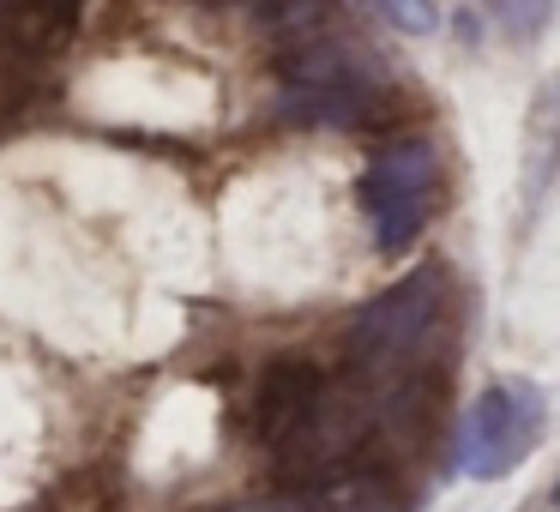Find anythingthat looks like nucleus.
Instances as JSON below:
<instances>
[{
	"mask_svg": "<svg viewBox=\"0 0 560 512\" xmlns=\"http://www.w3.org/2000/svg\"><path fill=\"white\" fill-rule=\"evenodd\" d=\"M278 55V115L314 127H374L404 109V91L392 67L350 31V19L326 13L302 37L271 43Z\"/></svg>",
	"mask_w": 560,
	"mask_h": 512,
	"instance_id": "3",
	"label": "nucleus"
},
{
	"mask_svg": "<svg viewBox=\"0 0 560 512\" xmlns=\"http://www.w3.org/2000/svg\"><path fill=\"white\" fill-rule=\"evenodd\" d=\"M254 434L266 446L271 470L290 488H307V482L368 470L362 458L386 434V416L343 368H326L319 356L290 350L259 368Z\"/></svg>",
	"mask_w": 560,
	"mask_h": 512,
	"instance_id": "2",
	"label": "nucleus"
},
{
	"mask_svg": "<svg viewBox=\"0 0 560 512\" xmlns=\"http://www.w3.org/2000/svg\"><path fill=\"white\" fill-rule=\"evenodd\" d=\"M440 211V151L434 139L404 133L392 146L374 151L362 175V218L374 230L380 254H404L416 235L428 230V218Z\"/></svg>",
	"mask_w": 560,
	"mask_h": 512,
	"instance_id": "4",
	"label": "nucleus"
},
{
	"mask_svg": "<svg viewBox=\"0 0 560 512\" xmlns=\"http://www.w3.org/2000/svg\"><path fill=\"white\" fill-rule=\"evenodd\" d=\"M555 507H560V488H555Z\"/></svg>",
	"mask_w": 560,
	"mask_h": 512,
	"instance_id": "9",
	"label": "nucleus"
},
{
	"mask_svg": "<svg viewBox=\"0 0 560 512\" xmlns=\"http://www.w3.org/2000/svg\"><path fill=\"white\" fill-rule=\"evenodd\" d=\"M398 31H434V0H374Z\"/></svg>",
	"mask_w": 560,
	"mask_h": 512,
	"instance_id": "8",
	"label": "nucleus"
},
{
	"mask_svg": "<svg viewBox=\"0 0 560 512\" xmlns=\"http://www.w3.org/2000/svg\"><path fill=\"white\" fill-rule=\"evenodd\" d=\"M452 271L416 266L386 295L355 307L343 326V374L380 404L386 434H416L428 422V404L440 398V368L452 350Z\"/></svg>",
	"mask_w": 560,
	"mask_h": 512,
	"instance_id": "1",
	"label": "nucleus"
},
{
	"mask_svg": "<svg viewBox=\"0 0 560 512\" xmlns=\"http://www.w3.org/2000/svg\"><path fill=\"white\" fill-rule=\"evenodd\" d=\"M79 19V0H0V43L7 49L43 55L49 43H61Z\"/></svg>",
	"mask_w": 560,
	"mask_h": 512,
	"instance_id": "7",
	"label": "nucleus"
},
{
	"mask_svg": "<svg viewBox=\"0 0 560 512\" xmlns=\"http://www.w3.org/2000/svg\"><path fill=\"white\" fill-rule=\"evenodd\" d=\"M542 422H548V404L530 380H494V386H482L458 428V470L476 476V482L518 470L536 452V440H542Z\"/></svg>",
	"mask_w": 560,
	"mask_h": 512,
	"instance_id": "5",
	"label": "nucleus"
},
{
	"mask_svg": "<svg viewBox=\"0 0 560 512\" xmlns=\"http://www.w3.org/2000/svg\"><path fill=\"white\" fill-rule=\"evenodd\" d=\"M283 512H404V494L392 476L380 470H350L331 482H307V488H283Z\"/></svg>",
	"mask_w": 560,
	"mask_h": 512,
	"instance_id": "6",
	"label": "nucleus"
}]
</instances>
